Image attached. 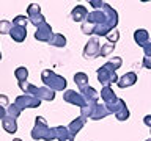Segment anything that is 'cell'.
I'll list each match as a JSON object with an SVG mask.
<instances>
[{
    "label": "cell",
    "mask_w": 151,
    "mask_h": 141,
    "mask_svg": "<svg viewBox=\"0 0 151 141\" xmlns=\"http://www.w3.org/2000/svg\"><path fill=\"white\" fill-rule=\"evenodd\" d=\"M106 38H107V41L110 42V44H115V42H116L118 39H120V33H118L116 30H112V31L109 33V35H107Z\"/></svg>",
    "instance_id": "83f0119b"
},
{
    "label": "cell",
    "mask_w": 151,
    "mask_h": 141,
    "mask_svg": "<svg viewBox=\"0 0 151 141\" xmlns=\"http://www.w3.org/2000/svg\"><path fill=\"white\" fill-rule=\"evenodd\" d=\"M96 75H98L99 83H102L104 86H110L112 83H116L118 78H120V77L116 75L115 69L110 66V63H109V61L96 70Z\"/></svg>",
    "instance_id": "3957f363"
},
{
    "label": "cell",
    "mask_w": 151,
    "mask_h": 141,
    "mask_svg": "<svg viewBox=\"0 0 151 141\" xmlns=\"http://www.w3.org/2000/svg\"><path fill=\"white\" fill-rule=\"evenodd\" d=\"M106 107H107V110L110 111V115H116V113L120 111L123 107H126V102L123 100V99L118 97L116 100H113V102H110V103H106Z\"/></svg>",
    "instance_id": "ac0fdd59"
},
{
    "label": "cell",
    "mask_w": 151,
    "mask_h": 141,
    "mask_svg": "<svg viewBox=\"0 0 151 141\" xmlns=\"http://www.w3.org/2000/svg\"><path fill=\"white\" fill-rule=\"evenodd\" d=\"M88 75L85 74V72H76L74 74V83L79 86V89L80 88H83V86H88Z\"/></svg>",
    "instance_id": "ffe728a7"
},
{
    "label": "cell",
    "mask_w": 151,
    "mask_h": 141,
    "mask_svg": "<svg viewBox=\"0 0 151 141\" xmlns=\"http://www.w3.org/2000/svg\"><path fill=\"white\" fill-rule=\"evenodd\" d=\"M101 55V46H99L98 38H91L83 47V58L87 60H94Z\"/></svg>",
    "instance_id": "5b68a950"
},
{
    "label": "cell",
    "mask_w": 151,
    "mask_h": 141,
    "mask_svg": "<svg viewBox=\"0 0 151 141\" xmlns=\"http://www.w3.org/2000/svg\"><path fill=\"white\" fill-rule=\"evenodd\" d=\"M102 3H104V2H99V0H91V2H90V5H91V6H94L96 9H101Z\"/></svg>",
    "instance_id": "d6a6232c"
},
{
    "label": "cell",
    "mask_w": 151,
    "mask_h": 141,
    "mask_svg": "<svg viewBox=\"0 0 151 141\" xmlns=\"http://www.w3.org/2000/svg\"><path fill=\"white\" fill-rule=\"evenodd\" d=\"M135 83H137V74L135 72H126L124 75H121V77L118 78V82H116L118 88H121V89L129 88Z\"/></svg>",
    "instance_id": "ba28073f"
},
{
    "label": "cell",
    "mask_w": 151,
    "mask_h": 141,
    "mask_svg": "<svg viewBox=\"0 0 151 141\" xmlns=\"http://www.w3.org/2000/svg\"><path fill=\"white\" fill-rule=\"evenodd\" d=\"M88 16V9L87 6H83V5H77V6L73 8V11H71V19H73L74 22H85V19Z\"/></svg>",
    "instance_id": "9c48e42d"
},
{
    "label": "cell",
    "mask_w": 151,
    "mask_h": 141,
    "mask_svg": "<svg viewBox=\"0 0 151 141\" xmlns=\"http://www.w3.org/2000/svg\"><path fill=\"white\" fill-rule=\"evenodd\" d=\"M79 93L83 96V99L87 100V103H88V102H99V97H101V96H99V93H98L94 88L90 86V85H88V86L80 88Z\"/></svg>",
    "instance_id": "30bf717a"
},
{
    "label": "cell",
    "mask_w": 151,
    "mask_h": 141,
    "mask_svg": "<svg viewBox=\"0 0 151 141\" xmlns=\"http://www.w3.org/2000/svg\"><path fill=\"white\" fill-rule=\"evenodd\" d=\"M13 28V22L9 21H0V35H9Z\"/></svg>",
    "instance_id": "cb8c5ba5"
},
{
    "label": "cell",
    "mask_w": 151,
    "mask_h": 141,
    "mask_svg": "<svg viewBox=\"0 0 151 141\" xmlns=\"http://www.w3.org/2000/svg\"><path fill=\"white\" fill-rule=\"evenodd\" d=\"M145 141H151V138H148V140H145Z\"/></svg>",
    "instance_id": "8d00e7d4"
},
{
    "label": "cell",
    "mask_w": 151,
    "mask_h": 141,
    "mask_svg": "<svg viewBox=\"0 0 151 141\" xmlns=\"http://www.w3.org/2000/svg\"><path fill=\"white\" fill-rule=\"evenodd\" d=\"M143 49V53H145V56H151V41H148L146 44L142 47Z\"/></svg>",
    "instance_id": "4dcf8cb0"
},
{
    "label": "cell",
    "mask_w": 151,
    "mask_h": 141,
    "mask_svg": "<svg viewBox=\"0 0 151 141\" xmlns=\"http://www.w3.org/2000/svg\"><path fill=\"white\" fill-rule=\"evenodd\" d=\"M54 132H55V138L58 141H74V135L68 130V127L65 125L54 127Z\"/></svg>",
    "instance_id": "8fae6325"
},
{
    "label": "cell",
    "mask_w": 151,
    "mask_h": 141,
    "mask_svg": "<svg viewBox=\"0 0 151 141\" xmlns=\"http://www.w3.org/2000/svg\"><path fill=\"white\" fill-rule=\"evenodd\" d=\"M142 64H143L145 69H151V56H145L143 63H142Z\"/></svg>",
    "instance_id": "1f68e13d"
},
{
    "label": "cell",
    "mask_w": 151,
    "mask_h": 141,
    "mask_svg": "<svg viewBox=\"0 0 151 141\" xmlns=\"http://www.w3.org/2000/svg\"><path fill=\"white\" fill-rule=\"evenodd\" d=\"M27 24H28V17L25 16H16L13 19V25H16V27H24V28H27Z\"/></svg>",
    "instance_id": "d4e9b609"
},
{
    "label": "cell",
    "mask_w": 151,
    "mask_h": 141,
    "mask_svg": "<svg viewBox=\"0 0 151 141\" xmlns=\"http://www.w3.org/2000/svg\"><path fill=\"white\" fill-rule=\"evenodd\" d=\"M9 36H11V39L16 41V42H24V41H25V38H27V28L13 25L11 31H9Z\"/></svg>",
    "instance_id": "7c38bea8"
},
{
    "label": "cell",
    "mask_w": 151,
    "mask_h": 141,
    "mask_svg": "<svg viewBox=\"0 0 151 141\" xmlns=\"http://www.w3.org/2000/svg\"><path fill=\"white\" fill-rule=\"evenodd\" d=\"M14 103H16L21 110H25V108H38L41 105V100L36 99L35 96H32V94H21V96L16 97Z\"/></svg>",
    "instance_id": "277c9868"
},
{
    "label": "cell",
    "mask_w": 151,
    "mask_h": 141,
    "mask_svg": "<svg viewBox=\"0 0 151 141\" xmlns=\"http://www.w3.org/2000/svg\"><path fill=\"white\" fill-rule=\"evenodd\" d=\"M63 100L68 102V103H73V105H77L80 108H83L87 105V100L83 99V96L80 93H76L73 89H66L63 93Z\"/></svg>",
    "instance_id": "8992f818"
},
{
    "label": "cell",
    "mask_w": 151,
    "mask_h": 141,
    "mask_svg": "<svg viewBox=\"0 0 151 141\" xmlns=\"http://www.w3.org/2000/svg\"><path fill=\"white\" fill-rule=\"evenodd\" d=\"M14 77L17 78V82H27V77H28V69L25 66H19V68L14 70Z\"/></svg>",
    "instance_id": "7402d4cb"
},
{
    "label": "cell",
    "mask_w": 151,
    "mask_h": 141,
    "mask_svg": "<svg viewBox=\"0 0 151 141\" xmlns=\"http://www.w3.org/2000/svg\"><path fill=\"white\" fill-rule=\"evenodd\" d=\"M41 80H42V83H44V86L50 88L52 91H65L66 83H68L65 77L55 74L54 70H50V69H42Z\"/></svg>",
    "instance_id": "7a4b0ae2"
},
{
    "label": "cell",
    "mask_w": 151,
    "mask_h": 141,
    "mask_svg": "<svg viewBox=\"0 0 151 141\" xmlns=\"http://www.w3.org/2000/svg\"><path fill=\"white\" fill-rule=\"evenodd\" d=\"M150 130H151V127H150Z\"/></svg>",
    "instance_id": "74e56055"
},
{
    "label": "cell",
    "mask_w": 151,
    "mask_h": 141,
    "mask_svg": "<svg viewBox=\"0 0 151 141\" xmlns=\"http://www.w3.org/2000/svg\"><path fill=\"white\" fill-rule=\"evenodd\" d=\"M115 50V44H104V46H101V56H109L112 53V52Z\"/></svg>",
    "instance_id": "484cf974"
},
{
    "label": "cell",
    "mask_w": 151,
    "mask_h": 141,
    "mask_svg": "<svg viewBox=\"0 0 151 141\" xmlns=\"http://www.w3.org/2000/svg\"><path fill=\"white\" fill-rule=\"evenodd\" d=\"M0 60H2V52H0Z\"/></svg>",
    "instance_id": "d590c367"
},
{
    "label": "cell",
    "mask_w": 151,
    "mask_h": 141,
    "mask_svg": "<svg viewBox=\"0 0 151 141\" xmlns=\"http://www.w3.org/2000/svg\"><path fill=\"white\" fill-rule=\"evenodd\" d=\"M143 122H145L148 127H151V115H146V116L143 118Z\"/></svg>",
    "instance_id": "836d02e7"
},
{
    "label": "cell",
    "mask_w": 151,
    "mask_h": 141,
    "mask_svg": "<svg viewBox=\"0 0 151 141\" xmlns=\"http://www.w3.org/2000/svg\"><path fill=\"white\" fill-rule=\"evenodd\" d=\"M98 103H99V102H88V103H87V105H85L83 108H80V116H82L83 119H90Z\"/></svg>",
    "instance_id": "d6986e66"
},
{
    "label": "cell",
    "mask_w": 151,
    "mask_h": 141,
    "mask_svg": "<svg viewBox=\"0 0 151 141\" xmlns=\"http://www.w3.org/2000/svg\"><path fill=\"white\" fill-rule=\"evenodd\" d=\"M32 138L35 141H40V140L54 141V140H57L54 127L47 125V121L42 116H36L35 118V127H33V130H32Z\"/></svg>",
    "instance_id": "6da1fadb"
},
{
    "label": "cell",
    "mask_w": 151,
    "mask_h": 141,
    "mask_svg": "<svg viewBox=\"0 0 151 141\" xmlns=\"http://www.w3.org/2000/svg\"><path fill=\"white\" fill-rule=\"evenodd\" d=\"M21 113H22V110L16 105V103L6 107V116H11V118H14V119H17V118L21 116Z\"/></svg>",
    "instance_id": "603a6c76"
},
{
    "label": "cell",
    "mask_w": 151,
    "mask_h": 141,
    "mask_svg": "<svg viewBox=\"0 0 151 141\" xmlns=\"http://www.w3.org/2000/svg\"><path fill=\"white\" fill-rule=\"evenodd\" d=\"M2 127H3V130L6 132V133H11V135L17 132V122H16V119H14V118H11V116H6V118L2 121Z\"/></svg>",
    "instance_id": "9a60e30c"
},
{
    "label": "cell",
    "mask_w": 151,
    "mask_h": 141,
    "mask_svg": "<svg viewBox=\"0 0 151 141\" xmlns=\"http://www.w3.org/2000/svg\"><path fill=\"white\" fill-rule=\"evenodd\" d=\"M134 41L139 44L140 47H143L146 42L150 41V33L145 30V28H137L134 31Z\"/></svg>",
    "instance_id": "5bb4252c"
},
{
    "label": "cell",
    "mask_w": 151,
    "mask_h": 141,
    "mask_svg": "<svg viewBox=\"0 0 151 141\" xmlns=\"http://www.w3.org/2000/svg\"><path fill=\"white\" fill-rule=\"evenodd\" d=\"M115 118L118 121H126V119H129V110H127V107H123L120 111L115 115Z\"/></svg>",
    "instance_id": "4316f807"
},
{
    "label": "cell",
    "mask_w": 151,
    "mask_h": 141,
    "mask_svg": "<svg viewBox=\"0 0 151 141\" xmlns=\"http://www.w3.org/2000/svg\"><path fill=\"white\" fill-rule=\"evenodd\" d=\"M13 141H22V140H21V138H14Z\"/></svg>",
    "instance_id": "e575fe53"
},
{
    "label": "cell",
    "mask_w": 151,
    "mask_h": 141,
    "mask_svg": "<svg viewBox=\"0 0 151 141\" xmlns=\"http://www.w3.org/2000/svg\"><path fill=\"white\" fill-rule=\"evenodd\" d=\"M99 96H101V99L104 100V103H110V102H113V100H116V99H118L115 91H113L110 86H104L101 89V93H99Z\"/></svg>",
    "instance_id": "e0dca14e"
},
{
    "label": "cell",
    "mask_w": 151,
    "mask_h": 141,
    "mask_svg": "<svg viewBox=\"0 0 151 141\" xmlns=\"http://www.w3.org/2000/svg\"><path fill=\"white\" fill-rule=\"evenodd\" d=\"M49 44L54 46V47H65L66 46V38L63 35H60V33H54V36L50 38Z\"/></svg>",
    "instance_id": "44dd1931"
},
{
    "label": "cell",
    "mask_w": 151,
    "mask_h": 141,
    "mask_svg": "<svg viewBox=\"0 0 151 141\" xmlns=\"http://www.w3.org/2000/svg\"><path fill=\"white\" fill-rule=\"evenodd\" d=\"M0 107H9V99L5 96V94H0Z\"/></svg>",
    "instance_id": "f546056e"
},
{
    "label": "cell",
    "mask_w": 151,
    "mask_h": 141,
    "mask_svg": "<svg viewBox=\"0 0 151 141\" xmlns=\"http://www.w3.org/2000/svg\"><path fill=\"white\" fill-rule=\"evenodd\" d=\"M52 36H54L52 27L47 22H44L42 25H40L36 28V31H35V39H38L40 42H49Z\"/></svg>",
    "instance_id": "52a82bcc"
},
{
    "label": "cell",
    "mask_w": 151,
    "mask_h": 141,
    "mask_svg": "<svg viewBox=\"0 0 151 141\" xmlns=\"http://www.w3.org/2000/svg\"><path fill=\"white\" fill-rule=\"evenodd\" d=\"M109 115H110V111L107 110L106 103H98L90 119H93V121H99V119H104V118H107Z\"/></svg>",
    "instance_id": "4fadbf2b"
},
{
    "label": "cell",
    "mask_w": 151,
    "mask_h": 141,
    "mask_svg": "<svg viewBox=\"0 0 151 141\" xmlns=\"http://www.w3.org/2000/svg\"><path fill=\"white\" fill-rule=\"evenodd\" d=\"M85 122H87V119H83L82 116H79V118H76L74 121H71V124L68 125V130L71 132V133H73L74 136L79 133L80 130L83 129V125H85Z\"/></svg>",
    "instance_id": "2e32d148"
},
{
    "label": "cell",
    "mask_w": 151,
    "mask_h": 141,
    "mask_svg": "<svg viewBox=\"0 0 151 141\" xmlns=\"http://www.w3.org/2000/svg\"><path fill=\"white\" fill-rule=\"evenodd\" d=\"M109 63H110V66L116 70V69H120V66L123 64V60L120 58V56H113V58L109 60Z\"/></svg>",
    "instance_id": "f1b7e54d"
}]
</instances>
